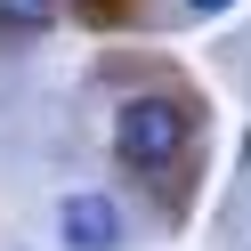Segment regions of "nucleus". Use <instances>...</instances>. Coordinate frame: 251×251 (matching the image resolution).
<instances>
[{"mask_svg":"<svg viewBox=\"0 0 251 251\" xmlns=\"http://www.w3.org/2000/svg\"><path fill=\"white\" fill-rule=\"evenodd\" d=\"M186 8H195V17H219V8H235V0H186Z\"/></svg>","mask_w":251,"mask_h":251,"instance_id":"20e7f679","label":"nucleus"},{"mask_svg":"<svg viewBox=\"0 0 251 251\" xmlns=\"http://www.w3.org/2000/svg\"><path fill=\"white\" fill-rule=\"evenodd\" d=\"M0 17H17V25H49V0H0Z\"/></svg>","mask_w":251,"mask_h":251,"instance_id":"7ed1b4c3","label":"nucleus"},{"mask_svg":"<svg viewBox=\"0 0 251 251\" xmlns=\"http://www.w3.org/2000/svg\"><path fill=\"white\" fill-rule=\"evenodd\" d=\"M57 227H65V251H114L122 243V211L105 195H65Z\"/></svg>","mask_w":251,"mask_h":251,"instance_id":"f03ea898","label":"nucleus"},{"mask_svg":"<svg viewBox=\"0 0 251 251\" xmlns=\"http://www.w3.org/2000/svg\"><path fill=\"white\" fill-rule=\"evenodd\" d=\"M195 138V114H186L178 98H130L114 114V154L130 170H162V162H178V146Z\"/></svg>","mask_w":251,"mask_h":251,"instance_id":"f257e3e1","label":"nucleus"}]
</instances>
